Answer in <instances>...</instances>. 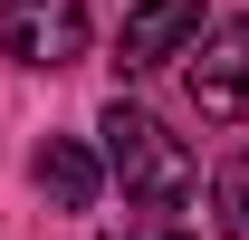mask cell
<instances>
[{"instance_id":"obj_2","label":"cell","mask_w":249,"mask_h":240,"mask_svg":"<svg viewBox=\"0 0 249 240\" xmlns=\"http://www.w3.org/2000/svg\"><path fill=\"white\" fill-rule=\"evenodd\" d=\"M0 58L77 67L87 58V0H0Z\"/></svg>"},{"instance_id":"obj_7","label":"cell","mask_w":249,"mask_h":240,"mask_svg":"<svg viewBox=\"0 0 249 240\" xmlns=\"http://www.w3.org/2000/svg\"><path fill=\"white\" fill-rule=\"evenodd\" d=\"M106 240H192V231L173 221V211H134V221H124V231H106Z\"/></svg>"},{"instance_id":"obj_3","label":"cell","mask_w":249,"mask_h":240,"mask_svg":"<svg viewBox=\"0 0 249 240\" xmlns=\"http://www.w3.org/2000/svg\"><path fill=\"white\" fill-rule=\"evenodd\" d=\"M192 106L201 125H249V20H211V39L192 48Z\"/></svg>"},{"instance_id":"obj_5","label":"cell","mask_w":249,"mask_h":240,"mask_svg":"<svg viewBox=\"0 0 249 240\" xmlns=\"http://www.w3.org/2000/svg\"><path fill=\"white\" fill-rule=\"evenodd\" d=\"M29 182H38L58 211H87L96 192H106V154H96V144H77V135H48V144L29 154Z\"/></svg>"},{"instance_id":"obj_1","label":"cell","mask_w":249,"mask_h":240,"mask_svg":"<svg viewBox=\"0 0 249 240\" xmlns=\"http://www.w3.org/2000/svg\"><path fill=\"white\" fill-rule=\"evenodd\" d=\"M96 135H106V173L124 182V202H144V211H182L192 192H201V163H192V154L173 144L144 106H124V96H115V106L96 116Z\"/></svg>"},{"instance_id":"obj_4","label":"cell","mask_w":249,"mask_h":240,"mask_svg":"<svg viewBox=\"0 0 249 240\" xmlns=\"http://www.w3.org/2000/svg\"><path fill=\"white\" fill-rule=\"evenodd\" d=\"M201 39H211V29H201V0H134L124 29H115V67H124V77H154V67L192 58Z\"/></svg>"},{"instance_id":"obj_6","label":"cell","mask_w":249,"mask_h":240,"mask_svg":"<svg viewBox=\"0 0 249 240\" xmlns=\"http://www.w3.org/2000/svg\"><path fill=\"white\" fill-rule=\"evenodd\" d=\"M211 221H220L230 240H249V144H240V154L211 173Z\"/></svg>"}]
</instances>
